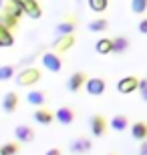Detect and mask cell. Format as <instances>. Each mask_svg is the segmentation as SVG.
<instances>
[{
  "mask_svg": "<svg viewBox=\"0 0 147 155\" xmlns=\"http://www.w3.org/2000/svg\"><path fill=\"white\" fill-rule=\"evenodd\" d=\"M75 32V24L71 22V20H62V22H58L57 26H55V35L61 38V36H73Z\"/></svg>",
  "mask_w": 147,
  "mask_h": 155,
  "instance_id": "cell-15",
  "label": "cell"
},
{
  "mask_svg": "<svg viewBox=\"0 0 147 155\" xmlns=\"http://www.w3.org/2000/svg\"><path fill=\"white\" fill-rule=\"evenodd\" d=\"M40 71L34 69V67H26V69H22L20 73L16 75V85L18 87H32L34 83H38L40 81Z\"/></svg>",
  "mask_w": 147,
  "mask_h": 155,
  "instance_id": "cell-1",
  "label": "cell"
},
{
  "mask_svg": "<svg viewBox=\"0 0 147 155\" xmlns=\"http://www.w3.org/2000/svg\"><path fill=\"white\" fill-rule=\"evenodd\" d=\"M107 127H109V123H107V119H105L103 115H93L89 119V129H91V133H93L95 137H103L105 131H107Z\"/></svg>",
  "mask_w": 147,
  "mask_h": 155,
  "instance_id": "cell-4",
  "label": "cell"
},
{
  "mask_svg": "<svg viewBox=\"0 0 147 155\" xmlns=\"http://www.w3.org/2000/svg\"><path fill=\"white\" fill-rule=\"evenodd\" d=\"M137 93H139L141 101L147 103V79H139V89H137Z\"/></svg>",
  "mask_w": 147,
  "mask_h": 155,
  "instance_id": "cell-26",
  "label": "cell"
},
{
  "mask_svg": "<svg viewBox=\"0 0 147 155\" xmlns=\"http://www.w3.org/2000/svg\"><path fill=\"white\" fill-rule=\"evenodd\" d=\"M139 89V79L137 77H123V79L117 83V91L121 95H131V93H135Z\"/></svg>",
  "mask_w": 147,
  "mask_h": 155,
  "instance_id": "cell-6",
  "label": "cell"
},
{
  "mask_svg": "<svg viewBox=\"0 0 147 155\" xmlns=\"http://www.w3.org/2000/svg\"><path fill=\"white\" fill-rule=\"evenodd\" d=\"M32 119L38 123V125H51L52 121H55V113H51L48 109H45V107H40V109L34 111Z\"/></svg>",
  "mask_w": 147,
  "mask_h": 155,
  "instance_id": "cell-13",
  "label": "cell"
},
{
  "mask_svg": "<svg viewBox=\"0 0 147 155\" xmlns=\"http://www.w3.org/2000/svg\"><path fill=\"white\" fill-rule=\"evenodd\" d=\"M73 45H75V36H61V38L55 40V52L68 51Z\"/></svg>",
  "mask_w": 147,
  "mask_h": 155,
  "instance_id": "cell-19",
  "label": "cell"
},
{
  "mask_svg": "<svg viewBox=\"0 0 147 155\" xmlns=\"http://www.w3.org/2000/svg\"><path fill=\"white\" fill-rule=\"evenodd\" d=\"M87 4L93 12H105L109 6V0H87Z\"/></svg>",
  "mask_w": 147,
  "mask_h": 155,
  "instance_id": "cell-23",
  "label": "cell"
},
{
  "mask_svg": "<svg viewBox=\"0 0 147 155\" xmlns=\"http://www.w3.org/2000/svg\"><path fill=\"white\" fill-rule=\"evenodd\" d=\"M87 79H89V77H87L83 71H77V73H73V75L68 77V81H67V89H68V93H79L81 89L85 87Z\"/></svg>",
  "mask_w": 147,
  "mask_h": 155,
  "instance_id": "cell-7",
  "label": "cell"
},
{
  "mask_svg": "<svg viewBox=\"0 0 147 155\" xmlns=\"http://www.w3.org/2000/svg\"><path fill=\"white\" fill-rule=\"evenodd\" d=\"M131 10L135 12V14H145L147 0H131Z\"/></svg>",
  "mask_w": 147,
  "mask_h": 155,
  "instance_id": "cell-25",
  "label": "cell"
},
{
  "mask_svg": "<svg viewBox=\"0 0 147 155\" xmlns=\"http://www.w3.org/2000/svg\"><path fill=\"white\" fill-rule=\"evenodd\" d=\"M91 147H93V143H91V139L87 137H77L71 141V145H68V151L73 155H85L91 151Z\"/></svg>",
  "mask_w": 147,
  "mask_h": 155,
  "instance_id": "cell-5",
  "label": "cell"
},
{
  "mask_svg": "<svg viewBox=\"0 0 147 155\" xmlns=\"http://www.w3.org/2000/svg\"><path fill=\"white\" fill-rule=\"evenodd\" d=\"M16 2L20 4V8H22V12L26 16L34 18V20L42 16V10H40V6H38L36 0H16Z\"/></svg>",
  "mask_w": 147,
  "mask_h": 155,
  "instance_id": "cell-8",
  "label": "cell"
},
{
  "mask_svg": "<svg viewBox=\"0 0 147 155\" xmlns=\"http://www.w3.org/2000/svg\"><path fill=\"white\" fill-rule=\"evenodd\" d=\"M14 45V36H12V32L8 28H4L2 24H0V46H12Z\"/></svg>",
  "mask_w": 147,
  "mask_h": 155,
  "instance_id": "cell-21",
  "label": "cell"
},
{
  "mask_svg": "<svg viewBox=\"0 0 147 155\" xmlns=\"http://www.w3.org/2000/svg\"><path fill=\"white\" fill-rule=\"evenodd\" d=\"M137 28H139V32H141V35H147V16L143 18L141 22H139V26H137Z\"/></svg>",
  "mask_w": 147,
  "mask_h": 155,
  "instance_id": "cell-27",
  "label": "cell"
},
{
  "mask_svg": "<svg viewBox=\"0 0 147 155\" xmlns=\"http://www.w3.org/2000/svg\"><path fill=\"white\" fill-rule=\"evenodd\" d=\"M45 155H62V151L58 149V147H52V149H48Z\"/></svg>",
  "mask_w": 147,
  "mask_h": 155,
  "instance_id": "cell-28",
  "label": "cell"
},
{
  "mask_svg": "<svg viewBox=\"0 0 147 155\" xmlns=\"http://www.w3.org/2000/svg\"><path fill=\"white\" fill-rule=\"evenodd\" d=\"M109 127L113 129V131H125L127 127H129V117H125V115H115L113 119L109 121Z\"/></svg>",
  "mask_w": 147,
  "mask_h": 155,
  "instance_id": "cell-16",
  "label": "cell"
},
{
  "mask_svg": "<svg viewBox=\"0 0 147 155\" xmlns=\"http://www.w3.org/2000/svg\"><path fill=\"white\" fill-rule=\"evenodd\" d=\"M105 89H107V83L101 77H89L85 83V91L89 95H93V97H101L103 93H105Z\"/></svg>",
  "mask_w": 147,
  "mask_h": 155,
  "instance_id": "cell-3",
  "label": "cell"
},
{
  "mask_svg": "<svg viewBox=\"0 0 147 155\" xmlns=\"http://www.w3.org/2000/svg\"><path fill=\"white\" fill-rule=\"evenodd\" d=\"M107 155H113V153H107Z\"/></svg>",
  "mask_w": 147,
  "mask_h": 155,
  "instance_id": "cell-30",
  "label": "cell"
},
{
  "mask_svg": "<svg viewBox=\"0 0 147 155\" xmlns=\"http://www.w3.org/2000/svg\"><path fill=\"white\" fill-rule=\"evenodd\" d=\"M14 137H16V143H32L34 131L28 125H16L14 127Z\"/></svg>",
  "mask_w": 147,
  "mask_h": 155,
  "instance_id": "cell-9",
  "label": "cell"
},
{
  "mask_svg": "<svg viewBox=\"0 0 147 155\" xmlns=\"http://www.w3.org/2000/svg\"><path fill=\"white\" fill-rule=\"evenodd\" d=\"M40 61H42V67H45L48 73H55V75H57V73H61V69H62V58L58 57L57 52H45Z\"/></svg>",
  "mask_w": 147,
  "mask_h": 155,
  "instance_id": "cell-2",
  "label": "cell"
},
{
  "mask_svg": "<svg viewBox=\"0 0 147 155\" xmlns=\"http://www.w3.org/2000/svg\"><path fill=\"white\" fill-rule=\"evenodd\" d=\"M131 137L135 141H139V143L147 141V123L145 121H135L131 125Z\"/></svg>",
  "mask_w": 147,
  "mask_h": 155,
  "instance_id": "cell-12",
  "label": "cell"
},
{
  "mask_svg": "<svg viewBox=\"0 0 147 155\" xmlns=\"http://www.w3.org/2000/svg\"><path fill=\"white\" fill-rule=\"evenodd\" d=\"M125 51H129V38L127 36H115L113 38V52L115 54H123Z\"/></svg>",
  "mask_w": 147,
  "mask_h": 155,
  "instance_id": "cell-18",
  "label": "cell"
},
{
  "mask_svg": "<svg viewBox=\"0 0 147 155\" xmlns=\"http://www.w3.org/2000/svg\"><path fill=\"white\" fill-rule=\"evenodd\" d=\"M14 71H16L14 64H2V67H0V81L14 79Z\"/></svg>",
  "mask_w": 147,
  "mask_h": 155,
  "instance_id": "cell-24",
  "label": "cell"
},
{
  "mask_svg": "<svg viewBox=\"0 0 147 155\" xmlns=\"http://www.w3.org/2000/svg\"><path fill=\"white\" fill-rule=\"evenodd\" d=\"M97 54H111L113 52V38H99L95 42Z\"/></svg>",
  "mask_w": 147,
  "mask_h": 155,
  "instance_id": "cell-17",
  "label": "cell"
},
{
  "mask_svg": "<svg viewBox=\"0 0 147 155\" xmlns=\"http://www.w3.org/2000/svg\"><path fill=\"white\" fill-rule=\"evenodd\" d=\"M20 151V143L16 141H10V143H4L0 147V155H16Z\"/></svg>",
  "mask_w": 147,
  "mask_h": 155,
  "instance_id": "cell-22",
  "label": "cell"
},
{
  "mask_svg": "<svg viewBox=\"0 0 147 155\" xmlns=\"http://www.w3.org/2000/svg\"><path fill=\"white\" fill-rule=\"evenodd\" d=\"M55 121H58L61 125H71L75 121V111L71 107H58L55 111Z\"/></svg>",
  "mask_w": 147,
  "mask_h": 155,
  "instance_id": "cell-11",
  "label": "cell"
},
{
  "mask_svg": "<svg viewBox=\"0 0 147 155\" xmlns=\"http://www.w3.org/2000/svg\"><path fill=\"white\" fill-rule=\"evenodd\" d=\"M26 101H28L32 107L40 109V107L46 103V93H45V91H28V95H26Z\"/></svg>",
  "mask_w": 147,
  "mask_h": 155,
  "instance_id": "cell-14",
  "label": "cell"
},
{
  "mask_svg": "<svg viewBox=\"0 0 147 155\" xmlns=\"http://www.w3.org/2000/svg\"><path fill=\"white\" fill-rule=\"evenodd\" d=\"M139 155H147V141H143L139 145Z\"/></svg>",
  "mask_w": 147,
  "mask_h": 155,
  "instance_id": "cell-29",
  "label": "cell"
},
{
  "mask_svg": "<svg viewBox=\"0 0 147 155\" xmlns=\"http://www.w3.org/2000/svg\"><path fill=\"white\" fill-rule=\"evenodd\" d=\"M87 28H89L91 32H105V30L109 28V22L105 18H97V20H91V22L87 24Z\"/></svg>",
  "mask_w": 147,
  "mask_h": 155,
  "instance_id": "cell-20",
  "label": "cell"
},
{
  "mask_svg": "<svg viewBox=\"0 0 147 155\" xmlns=\"http://www.w3.org/2000/svg\"><path fill=\"white\" fill-rule=\"evenodd\" d=\"M18 101H20V99H18V95L14 91H8L4 95V99H2V111H4V113H8V115H10V113H14V111L18 109Z\"/></svg>",
  "mask_w": 147,
  "mask_h": 155,
  "instance_id": "cell-10",
  "label": "cell"
}]
</instances>
